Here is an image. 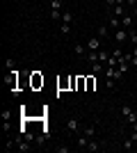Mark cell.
Masks as SVG:
<instances>
[{"instance_id": "52a82bcc", "label": "cell", "mask_w": 137, "mask_h": 153, "mask_svg": "<svg viewBox=\"0 0 137 153\" xmlns=\"http://www.w3.org/2000/svg\"><path fill=\"white\" fill-rule=\"evenodd\" d=\"M110 55H112V53H107V51H103V48H101V51H98V62L107 64V59H110Z\"/></svg>"}, {"instance_id": "8992f818", "label": "cell", "mask_w": 137, "mask_h": 153, "mask_svg": "<svg viewBox=\"0 0 137 153\" xmlns=\"http://www.w3.org/2000/svg\"><path fill=\"white\" fill-rule=\"evenodd\" d=\"M133 21H135V19H133V14H126L124 19H121V27H124V30H133V27H135V25H133Z\"/></svg>"}, {"instance_id": "4316f807", "label": "cell", "mask_w": 137, "mask_h": 153, "mask_svg": "<svg viewBox=\"0 0 137 153\" xmlns=\"http://www.w3.org/2000/svg\"><path fill=\"white\" fill-rule=\"evenodd\" d=\"M133 151H137V142H135V144H133Z\"/></svg>"}, {"instance_id": "484cf974", "label": "cell", "mask_w": 137, "mask_h": 153, "mask_svg": "<svg viewBox=\"0 0 137 153\" xmlns=\"http://www.w3.org/2000/svg\"><path fill=\"white\" fill-rule=\"evenodd\" d=\"M130 14H133V19H137V7H133V12H130Z\"/></svg>"}, {"instance_id": "277c9868", "label": "cell", "mask_w": 137, "mask_h": 153, "mask_svg": "<svg viewBox=\"0 0 137 153\" xmlns=\"http://www.w3.org/2000/svg\"><path fill=\"white\" fill-rule=\"evenodd\" d=\"M80 128H82V126H80V121L76 119V117H71V119L66 121V130H69V133H78Z\"/></svg>"}, {"instance_id": "7402d4cb", "label": "cell", "mask_w": 137, "mask_h": 153, "mask_svg": "<svg viewBox=\"0 0 137 153\" xmlns=\"http://www.w3.org/2000/svg\"><path fill=\"white\" fill-rule=\"evenodd\" d=\"M94 85H96V80H94V78H87V89H94Z\"/></svg>"}, {"instance_id": "83f0119b", "label": "cell", "mask_w": 137, "mask_h": 153, "mask_svg": "<svg viewBox=\"0 0 137 153\" xmlns=\"http://www.w3.org/2000/svg\"><path fill=\"white\" fill-rule=\"evenodd\" d=\"M135 32H137V25H135Z\"/></svg>"}, {"instance_id": "ba28073f", "label": "cell", "mask_w": 137, "mask_h": 153, "mask_svg": "<svg viewBox=\"0 0 137 153\" xmlns=\"http://www.w3.org/2000/svg\"><path fill=\"white\" fill-rule=\"evenodd\" d=\"M103 71H105L103 62H94V64H91V73H103Z\"/></svg>"}, {"instance_id": "ac0fdd59", "label": "cell", "mask_w": 137, "mask_h": 153, "mask_svg": "<svg viewBox=\"0 0 137 153\" xmlns=\"http://www.w3.org/2000/svg\"><path fill=\"white\" fill-rule=\"evenodd\" d=\"M133 144H135V142H133L130 137H128V140H124V144H121V149H126V151H133Z\"/></svg>"}, {"instance_id": "603a6c76", "label": "cell", "mask_w": 137, "mask_h": 153, "mask_svg": "<svg viewBox=\"0 0 137 153\" xmlns=\"http://www.w3.org/2000/svg\"><path fill=\"white\" fill-rule=\"evenodd\" d=\"M55 151H57V153H69L71 149H69V146H55Z\"/></svg>"}, {"instance_id": "cb8c5ba5", "label": "cell", "mask_w": 137, "mask_h": 153, "mask_svg": "<svg viewBox=\"0 0 137 153\" xmlns=\"http://www.w3.org/2000/svg\"><path fill=\"white\" fill-rule=\"evenodd\" d=\"M9 119H12V112H9V110H5V112H2V121H9Z\"/></svg>"}, {"instance_id": "4fadbf2b", "label": "cell", "mask_w": 137, "mask_h": 153, "mask_svg": "<svg viewBox=\"0 0 137 153\" xmlns=\"http://www.w3.org/2000/svg\"><path fill=\"white\" fill-rule=\"evenodd\" d=\"M82 133L91 140V137H94V133H96V128H94V126H85V128H82Z\"/></svg>"}, {"instance_id": "2e32d148", "label": "cell", "mask_w": 137, "mask_h": 153, "mask_svg": "<svg viewBox=\"0 0 137 153\" xmlns=\"http://www.w3.org/2000/svg\"><path fill=\"white\" fill-rule=\"evenodd\" d=\"M107 32H110V25H101V27H98V37H101V39L107 37Z\"/></svg>"}, {"instance_id": "7c38bea8", "label": "cell", "mask_w": 137, "mask_h": 153, "mask_svg": "<svg viewBox=\"0 0 137 153\" xmlns=\"http://www.w3.org/2000/svg\"><path fill=\"white\" fill-rule=\"evenodd\" d=\"M62 9V0H50V12H59Z\"/></svg>"}, {"instance_id": "6da1fadb", "label": "cell", "mask_w": 137, "mask_h": 153, "mask_svg": "<svg viewBox=\"0 0 137 153\" xmlns=\"http://www.w3.org/2000/svg\"><path fill=\"white\" fill-rule=\"evenodd\" d=\"M101 48H103V39H101V37L87 39V51H101Z\"/></svg>"}, {"instance_id": "e0dca14e", "label": "cell", "mask_w": 137, "mask_h": 153, "mask_svg": "<svg viewBox=\"0 0 137 153\" xmlns=\"http://www.w3.org/2000/svg\"><path fill=\"white\" fill-rule=\"evenodd\" d=\"M39 85H44V78H39V73H34L32 76V87H39Z\"/></svg>"}, {"instance_id": "30bf717a", "label": "cell", "mask_w": 137, "mask_h": 153, "mask_svg": "<svg viewBox=\"0 0 137 153\" xmlns=\"http://www.w3.org/2000/svg\"><path fill=\"white\" fill-rule=\"evenodd\" d=\"M128 44H130V46H137V32H135V27H133V30H128Z\"/></svg>"}, {"instance_id": "d6986e66", "label": "cell", "mask_w": 137, "mask_h": 153, "mask_svg": "<svg viewBox=\"0 0 137 153\" xmlns=\"http://www.w3.org/2000/svg\"><path fill=\"white\" fill-rule=\"evenodd\" d=\"M98 142H89V144H87V151H98Z\"/></svg>"}, {"instance_id": "9a60e30c", "label": "cell", "mask_w": 137, "mask_h": 153, "mask_svg": "<svg viewBox=\"0 0 137 153\" xmlns=\"http://www.w3.org/2000/svg\"><path fill=\"white\" fill-rule=\"evenodd\" d=\"M59 32H62V34H69V32H71V23H59Z\"/></svg>"}, {"instance_id": "5bb4252c", "label": "cell", "mask_w": 137, "mask_h": 153, "mask_svg": "<svg viewBox=\"0 0 137 153\" xmlns=\"http://www.w3.org/2000/svg\"><path fill=\"white\" fill-rule=\"evenodd\" d=\"M73 51L78 53V55H87V53H89V51H87V46H82V44H76V48H73Z\"/></svg>"}, {"instance_id": "7a4b0ae2", "label": "cell", "mask_w": 137, "mask_h": 153, "mask_svg": "<svg viewBox=\"0 0 137 153\" xmlns=\"http://www.w3.org/2000/svg\"><path fill=\"white\" fill-rule=\"evenodd\" d=\"M110 14H112V16H119V19H124L126 14H128V9H126V5H114V7H110Z\"/></svg>"}, {"instance_id": "9c48e42d", "label": "cell", "mask_w": 137, "mask_h": 153, "mask_svg": "<svg viewBox=\"0 0 137 153\" xmlns=\"http://www.w3.org/2000/svg\"><path fill=\"white\" fill-rule=\"evenodd\" d=\"M87 144H89V137H87L85 133L78 135V146H80V149H87Z\"/></svg>"}, {"instance_id": "8fae6325", "label": "cell", "mask_w": 137, "mask_h": 153, "mask_svg": "<svg viewBox=\"0 0 137 153\" xmlns=\"http://www.w3.org/2000/svg\"><path fill=\"white\" fill-rule=\"evenodd\" d=\"M59 23H73V14L66 9V12H62V21Z\"/></svg>"}, {"instance_id": "d4e9b609", "label": "cell", "mask_w": 137, "mask_h": 153, "mask_svg": "<svg viewBox=\"0 0 137 153\" xmlns=\"http://www.w3.org/2000/svg\"><path fill=\"white\" fill-rule=\"evenodd\" d=\"M130 140H133V142H137V130H130Z\"/></svg>"}, {"instance_id": "5b68a950", "label": "cell", "mask_w": 137, "mask_h": 153, "mask_svg": "<svg viewBox=\"0 0 137 153\" xmlns=\"http://www.w3.org/2000/svg\"><path fill=\"white\" fill-rule=\"evenodd\" d=\"M107 25H110V30L114 32V30H119V27H121V19H119V16H107Z\"/></svg>"}, {"instance_id": "44dd1931", "label": "cell", "mask_w": 137, "mask_h": 153, "mask_svg": "<svg viewBox=\"0 0 137 153\" xmlns=\"http://www.w3.org/2000/svg\"><path fill=\"white\" fill-rule=\"evenodd\" d=\"M105 87L112 89V87H114V78H105Z\"/></svg>"}, {"instance_id": "ffe728a7", "label": "cell", "mask_w": 137, "mask_h": 153, "mask_svg": "<svg viewBox=\"0 0 137 153\" xmlns=\"http://www.w3.org/2000/svg\"><path fill=\"white\" fill-rule=\"evenodd\" d=\"M14 64H16V59H14V57H9V59L5 62V69H14Z\"/></svg>"}, {"instance_id": "3957f363", "label": "cell", "mask_w": 137, "mask_h": 153, "mask_svg": "<svg viewBox=\"0 0 137 153\" xmlns=\"http://www.w3.org/2000/svg\"><path fill=\"white\" fill-rule=\"evenodd\" d=\"M114 41H117V44H124V41H128V30H124V27L114 30Z\"/></svg>"}]
</instances>
